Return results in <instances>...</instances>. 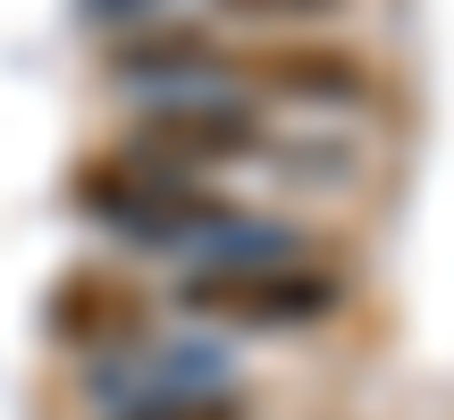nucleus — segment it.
<instances>
[{
    "mask_svg": "<svg viewBox=\"0 0 454 420\" xmlns=\"http://www.w3.org/2000/svg\"><path fill=\"white\" fill-rule=\"evenodd\" d=\"M177 311L227 328H320L345 311V277L303 261H211L177 286Z\"/></svg>",
    "mask_w": 454,
    "mask_h": 420,
    "instance_id": "f257e3e1",
    "label": "nucleus"
},
{
    "mask_svg": "<svg viewBox=\"0 0 454 420\" xmlns=\"http://www.w3.org/2000/svg\"><path fill=\"white\" fill-rule=\"evenodd\" d=\"M127 152L152 160V168H168V177H202V168L261 160V152H270V127H261V110H244V101H160V110L135 118Z\"/></svg>",
    "mask_w": 454,
    "mask_h": 420,
    "instance_id": "f03ea898",
    "label": "nucleus"
},
{
    "mask_svg": "<svg viewBox=\"0 0 454 420\" xmlns=\"http://www.w3.org/2000/svg\"><path fill=\"white\" fill-rule=\"evenodd\" d=\"M236 76L278 101H303V110H371L379 101V67L354 43H303V34L236 51Z\"/></svg>",
    "mask_w": 454,
    "mask_h": 420,
    "instance_id": "7ed1b4c3",
    "label": "nucleus"
},
{
    "mask_svg": "<svg viewBox=\"0 0 454 420\" xmlns=\"http://www.w3.org/2000/svg\"><path fill=\"white\" fill-rule=\"evenodd\" d=\"M144 294L127 286V277H110V269H67L59 286H51V337L59 345H118V337H135L144 328Z\"/></svg>",
    "mask_w": 454,
    "mask_h": 420,
    "instance_id": "20e7f679",
    "label": "nucleus"
},
{
    "mask_svg": "<svg viewBox=\"0 0 454 420\" xmlns=\"http://www.w3.org/2000/svg\"><path fill=\"white\" fill-rule=\"evenodd\" d=\"M110 67L118 76H236V51H219L202 26H152V34H127Z\"/></svg>",
    "mask_w": 454,
    "mask_h": 420,
    "instance_id": "39448f33",
    "label": "nucleus"
},
{
    "mask_svg": "<svg viewBox=\"0 0 454 420\" xmlns=\"http://www.w3.org/2000/svg\"><path fill=\"white\" fill-rule=\"evenodd\" d=\"M227 17H253V26H328L345 17L354 0H219Z\"/></svg>",
    "mask_w": 454,
    "mask_h": 420,
    "instance_id": "423d86ee",
    "label": "nucleus"
},
{
    "mask_svg": "<svg viewBox=\"0 0 454 420\" xmlns=\"http://www.w3.org/2000/svg\"><path fill=\"white\" fill-rule=\"evenodd\" d=\"M127 420H244V404L236 395H168V404H144Z\"/></svg>",
    "mask_w": 454,
    "mask_h": 420,
    "instance_id": "0eeeda50",
    "label": "nucleus"
}]
</instances>
